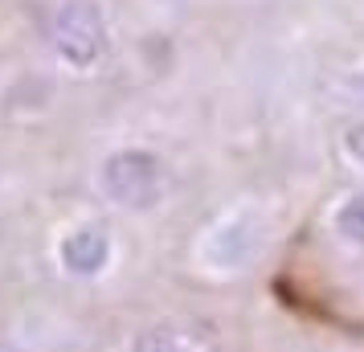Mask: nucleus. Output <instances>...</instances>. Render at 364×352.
<instances>
[{
	"label": "nucleus",
	"mask_w": 364,
	"mask_h": 352,
	"mask_svg": "<svg viewBox=\"0 0 364 352\" xmlns=\"http://www.w3.org/2000/svg\"><path fill=\"white\" fill-rule=\"evenodd\" d=\"M266 246V221L254 209H233L213 221L197 246V262L209 274H242Z\"/></svg>",
	"instance_id": "f257e3e1"
},
{
	"label": "nucleus",
	"mask_w": 364,
	"mask_h": 352,
	"mask_svg": "<svg viewBox=\"0 0 364 352\" xmlns=\"http://www.w3.org/2000/svg\"><path fill=\"white\" fill-rule=\"evenodd\" d=\"M164 160L148 148H123L111 151L99 168V188L102 197L119 209H151L164 197Z\"/></svg>",
	"instance_id": "f03ea898"
},
{
	"label": "nucleus",
	"mask_w": 364,
	"mask_h": 352,
	"mask_svg": "<svg viewBox=\"0 0 364 352\" xmlns=\"http://www.w3.org/2000/svg\"><path fill=\"white\" fill-rule=\"evenodd\" d=\"M50 41L66 66L90 70L99 66L107 46H111V29H107V17L95 0H66V4H58V13L50 21Z\"/></svg>",
	"instance_id": "7ed1b4c3"
},
{
	"label": "nucleus",
	"mask_w": 364,
	"mask_h": 352,
	"mask_svg": "<svg viewBox=\"0 0 364 352\" xmlns=\"http://www.w3.org/2000/svg\"><path fill=\"white\" fill-rule=\"evenodd\" d=\"M111 254H115L111 234L99 221H82V225L66 230L62 242H58V262L70 279H99L102 270L111 267Z\"/></svg>",
	"instance_id": "20e7f679"
},
{
	"label": "nucleus",
	"mask_w": 364,
	"mask_h": 352,
	"mask_svg": "<svg viewBox=\"0 0 364 352\" xmlns=\"http://www.w3.org/2000/svg\"><path fill=\"white\" fill-rule=\"evenodd\" d=\"M331 230H336V238H340L344 246L364 250V188L336 205V213H331Z\"/></svg>",
	"instance_id": "39448f33"
},
{
	"label": "nucleus",
	"mask_w": 364,
	"mask_h": 352,
	"mask_svg": "<svg viewBox=\"0 0 364 352\" xmlns=\"http://www.w3.org/2000/svg\"><path fill=\"white\" fill-rule=\"evenodd\" d=\"M132 352H200L188 336L181 332H168V328H148V332L135 336Z\"/></svg>",
	"instance_id": "423d86ee"
},
{
	"label": "nucleus",
	"mask_w": 364,
	"mask_h": 352,
	"mask_svg": "<svg viewBox=\"0 0 364 352\" xmlns=\"http://www.w3.org/2000/svg\"><path fill=\"white\" fill-rule=\"evenodd\" d=\"M344 151L352 156V164L364 168V127H352V132L344 135Z\"/></svg>",
	"instance_id": "0eeeda50"
},
{
	"label": "nucleus",
	"mask_w": 364,
	"mask_h": 352,
	"mask_svg": "<svg viewBox=\"0 0 364 352\" xmlns=\"http://www.w3.org/2000/svg\"><path fill=\"white\" fill-rule=\"evenodd\" d=\"M348 90H352V95H356V99L364 102V70H360V74H352V78H348Z\"/></svg>",
	"instance_id": "6e6552de"
}]
</instances>
